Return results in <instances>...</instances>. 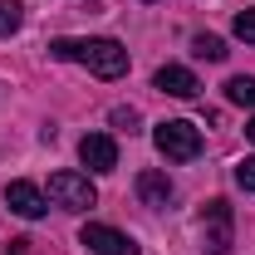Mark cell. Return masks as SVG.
<instances>
[{
	"mask_svg": "<svg viewBox=\"0 0 255 255\" xmlns=\"http://www.w3.org/2000/svg\"><path fill=\"white\" fill-rule=\"evenodd\" d=\"M49 54L64 64H84L98 79H123L128 74V49L118 39H103V34H89V39H49Z\"/></svg>",
	"mask_w": 255,
	"mask_h": 255,
	"instance_id": "1",
	"label": "cell"
},
{
	"mask_svg": "<svg viewBox=\"0 0 255 255\" xmlns=\"http://www.w3.org/2000/svg\"><path fill=\"white\" fill-rule=\"evenodd\" d=\"M152 142H157V152L167 162H191L201 152V128L187 123V118H167V123L152 128Z\"/></svg>",
	"mask_w": 255,
	"mask_h": 255,
	"instance_id": "2",
	"label": "cell"
},
{
	"mask_svg": "<svg viewBox=\"0 0 255 255\" xmlns=\"http://www.w3.org/2000/svg\"><path fill=\"white\" fill-rule=\"evenodd\" d=\"M49 196H54V206H64V211H89L98 201L89 172H54L49 177Z\"/></svg>",
	"mask_w": 255,
	"mask_h": 255,
	"instance_id": "3",
	"label": "cell"
},
{
	"mask_svg": "<svg viewBox=\"0 0 255 255\" xmlns=\"http://www.w3.org/2000/svg\"><path fill=\"white\" fill-rule=\"evenodd\" d=\"M201 251L231 255V201H221V196H211L201 211Z\"/></svg>",
	"mask_w": 255,
	"mask_h": 255,
	"instance_id": "4",
	"label": "cell"
},
{
	"mask_svg": "<svg viewBox=\"0 0 255 255\" xmlns=\"http://www.w3.org/2000/svg\"><path fill=\"white\" fill-rule=\"evenodd\" d=\"M79 246L89 255H137V241H132V236L113 231V226H98V221H89L79 231Z\"/></svg>",
	"mask_w": 255,
	"mask_h": 255,
	"instance_id": "5",
	"label": "cell"
},
{
	"mask_svg": "<svg viewBox=\"0 0 255 255\" xmlns=\"http://www.w3.org/2000/svg\"><path fill=\"white\" fill-rule=\"evenodd\" d=\"M79 162H84L89 172H113V167H118V142H113L108 132H89V137L79 142Z\"/></svg>",
	"mask_w": 255,
	"mask_h": 255,
	"instance_id": "6",
	"label": "cell"
},
{
	"mask_svg": "<svg viewBox=\"0 0 255 255\" xmlns=\"http://www.w3.org/2000/svg\"><path fill=\"white\" fill-rule=\"evenodd\" d=\"M5 206H10L15 216H25V221H39L49 201H44V191L34 187V182H10V187H5Z\"/></svg>",
	"mask_w": 255,
	"mask_h": 255,
	"instance_id": "7",
	"label": "cell"
},
{
	"mask_svg": "<svg viewBox=\"0 0 255 255\" xmlns=\"http://www.w3.org/2000/svg\"><path fill=\"white\" fill-rule=\"evenodd\" d=\"M152 89H162V94H172V98H196V94H201L196 74L182 69V64H162L157 74H152Z\"/></svg>",
	"mask_w": 255,
	"mask_h": 255,
	"instance_id": "8",
	"label": "cell"
},
{
	"mask_svg": "<svg viewBox=\"0 0 255 255\" xmlns=\"http://www.w3.org/2000/svg\"><path fill=\"white\" fill-rule=\"evenodd\" d=\"M137 201L142 206H167L172 201V182H167V172H157V167H147V172H137Z\"/></svg>",
	"mask_w": 255,
	"mask_h": 255,
	"instance_id": "9",
	"label": "cell"
},
{
	"mask_svg": "<svg viewBox=\"0 0 255 255\" xmlns=\"http://www.w3.org/2000/svg\"><path fill=\"white\" fill-rule=\"evenodd\" d=\"M191 54H196V59H206V64H221L231 49H226L221 34H196V39H191Z\"/></svg>",
	"mask_w": 255,
	"mask_h": 255,
	"instance_id": "10",
	"label": "cell"
},
{
	"mask_svg": "<svg viewBox=\"0 0 255 255\" xmlns=\"http://www.w3.org/2000/svg\"><path fill=\"white\" fill-rule=\"evenodd\" d=\"M226 98H231L236 108H255V79H251V74H236V79H226Z\"/></svg>",
	"mask_w": 255,
	"mask_h": 255,
	"instance_id": "11",
	"label": "cell"
},
{
	"mask_svg": "<svg viewBox=\"0 0 255 255\" xmlns=\"http://www.w3.org/2000/svg\"><path fill=\"white\" fill-rule=\"evenodd\" d=\"M20 25H25V5L20 0H0V39L20 34Z\"/></svg>",
	"mask_w": 255,
	"mask_h": 255,
	"instance_id": "12",
	"label": "cell"
},
{
	"mask_svg": "<svg viewBox=\"0 0 255 255\" xmlns=\"http://www.w3.org/2000/svg\"><path fill=\"white\" fill-rule=\"evenodd\" d=\"M231 34H236L241 44H255V10H241V15L231 20Z\"/></svg>",
	"mask_w": 255,
	"mask_h": 255,
	"instance_id": "13",
	"label": "cell"
},
{
	"mask_svg": "<svg viewBox=\"0 0 255 255\" xmlns=\"http://www.w3.org/2000/svg\"><path fill=\"white\" fill-rule=\"evenodd\" d=\"M236 182H241L246 191H255V157H241V162H236Z\"/></svg>",
	"mask_w": 255,
	"mask_h": 255,
	"instance_id": "14",
	"label": "cell"
},
{
	"mask_svg": "<svg viewBox=\"0 0 255 255\" xmlns=\"http://www.w3.org/2000/svg\"><path fill=\"white\" fill-rule=\"evenodd\" d=\"M113 128H137V108H113Z\"/></svg>",
	"mask_w": 255,
	"mask_h": 255,
	"instance_id": "15",
	"label": "cell"
},
{
	"mask_svg": "<svg viewBox=\"0 0 255 255\" xmlns=\"http://www.w3.org/2000/svg\"><path fill=\"white\" fill-rule=\"evenodd\" d=\"M25 246H30V241H10V251H5V255H30Z\"/></svg>",
	"mask_w": 255,
	"mask_h": 255,
	"instance_id": "16",
	"label": "cell"
},
{
	"mask_svg": "<svg viewBox=\"0 0 255 255\" xmlns=\"http://www.w3.org/2000/svg\"><path fill=\"white\" fill-rule=\"evenodd\" d=\"M246 137H251V142H255V118H251V123H246Z\"/></svg>",
	"mask_w": 255,
	"mask_h": 255,
	"instance_id": "17",
	"label": "cell"
},
{
	"mask_svg": "<svg viewBox=\"0 0 255 255\" xmlns=\"http://www.w3.org/2000/svg\"><path fill=\"white\" fill-rule=\"evenodd\" d=\"M147 5H152V0H147Z\"/></svg>",
	"mask_w": 255,
	"mask_h": 255,
	"instance_id": "18",
	"label": "cell"
}]
</instances>
